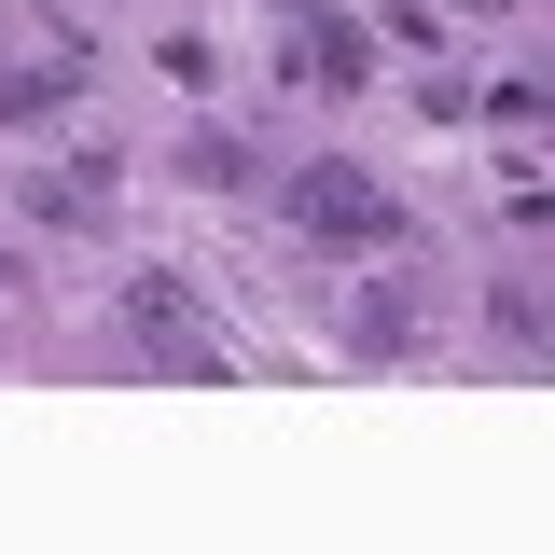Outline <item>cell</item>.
<instances>
[{
	"mask_svg": "<svg viewBox=\"0 0 555 555\" xmlns=\"http://www.w3.org/2000/svg\"><path fill=\"white\" fill-rule=\"evenodd\" d=\"M292 222L306 236H334V250H403V208H389V181L375 167H292Z\"/></svg>",
	"mask_w": 555,
	"mask_h": 555,
	"instance_id": "obj_1",
	"label": "cell"
},
{
	"mask_svg": "<svg viewBox=\"0 0 555 555\" xmlns=\"http://www.w3.org/2000/svg\"><path fill=\"white\" fill-rule=\"evenodd\" d=\"M126 334L153 347L167 375H195V389H236V347L195 320V292H181V278H139V292H126Z\"/></svg>",
	"mask_w": 555,
	"mask_h": 555,
	"instance_id": "obj_2",
	"label": "cell"
},
{
	"mask_svg": "<svg viewBox=\"0 0 555 555\" xmlns=\"http://www.w3.org/2000/svg\"><path fill=\"white\" fill-rule=\"evenodd\" d=\"M69 98H83V42L56 28V56H28L14 83H0V126H42V112H69Z\"/></svg>",
	"mask_w": 555,
	"mask_h": 555,
	"instance_id": "obj_3",
	"label": "cell"
},
{
	"mask_svg": "<svg viewBox=\"0 0 555 555\" xmlns=\"http://www.w3.org/2000/svg\"><path fill=\"white\" fill-rule=\"evenodd\" d=\"M112 195H126V181H112V153H69V167H42V181H28V208H42V222H112Z\"/></svg>",
	"mask_w": 555,
	"mask_h": 555,
	"instance_id": "obj_4",
	"label": "cell"
},
{
	"mask_svg": "<svg viewBox=\"0 0 555 555\" xmlns=\"http://www.w3.org/2000/svg\"><path fill=\"white\" fill-rule=\"evenodd\" d=\"M306 83H320V98H347V83H361V69H375V42H361V28H306Z\"/></svg>",
	"mask_w": 555,
	"mask_h": 555,
	"instance_id": "obj_5",
	"label": "cell"
},
{
	"mask_svg": "<svg viewBox=\"0 0 555 555\" xmlns=\"http://www.w3.org/2000/svg\"><path fill=\"white\" fill-rule=\"evenodd\" d=\"M486 306H500V334L528 347V361H555V292H528V278H500Z\"/></svg>",
	"mask_w": 555,
	"mask_h": 555,
	"instance_id": "obj_6",
	"label": "cell"
},
{
	"mask_svg": "<svg viewBox=\"0 0 555 555\" xmlns=\"http://www.w3.org/2000/svg\"><path fill=\"white\" fill-rule=\"evenodd\" d=\"M347 320H361V347H416V292H361Z\"/></svg>",
	"mask_w": 555,
	"mask_h": 555,
	"instance_id": "obj_7",
	"label": "cell"
},
{
	"mask_svg": "<svg viewBox=\"0 0 555 555\" xmlns=\"http://www.w3.org/2000/svg\"><path fill=\"white\" fill-rule=\"evenodd\" d=\"M486 112H500V126H555V83H542V69H514V83H500Z\"/></svg>",
	"mask_w": 555,
	"mask_h": 555,
	"instance_id": "obj_8",
	"label": "cell"
},
{
	"mask_svg": "<svg viewBox=\"0 0 555 555\" xmlns=\"http://www.w3.org/2000/svg\"><path fill=\"white\" fill-rule=\"evenodd\" d=\"M486 14H500V0H486Z\"/></svg>",
	"mask_w": 555,
	"mask_h": 555,
	"instance_id": "obj_9",
	"label": "cell"
}]
</instances>
